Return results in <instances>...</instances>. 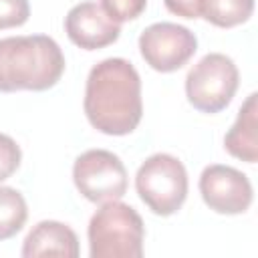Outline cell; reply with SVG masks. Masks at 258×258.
Here are the masks:
<instances>
[{
  "instance_id": "4",
  "label": "cell",
  "mask_w": 258,
  "mask_h": 258,
  "mask_svg": "<svg viewBox=\"0 0 258 258\" xmlns=\"http://www.w3.org/2000/svg\"><path fill=\"white\" fill-rule=\"evenodd\" d=\"M135 189L155 216H171L187 198V171L177 157L153 153L139 165Z\"/></svg>"
},
{
  "instance_id": "10",
  "label": "cell",
  "mask_w": 258,
  "mask_h": 258,
  "mask_svg": "<svg viewBox=\"0 0 258 258\" xmlns=\"http://www.w3.org/2000/svg\"><path fill=\"white\" fill-rule=\"evenodd\" d=\"M22 256L24 258H36V256L77 258L79 238L71 226L56 220H42L26 234L22 244Z\"/></svg>"
},
{
  "instance_id": "9",
  "label": "cell",
  "mask_w": 258,
  "mask_h": 258,
  "mask_svg": "<svg viewBox=\"0 0 258 258\" xmlns=\"http://www.w3.org/2000/svg\"><path fill=\"white\" fill-rule=\"evenodd\" d=\"M64 32L79 48L97 50L113 44L121 34V26L105 14L101 4L81 2L67 12Z\"/></svg>"
},
{
  "instance_id": "2",
  "label": "cell",
  "mask_w": 258,
  "mask_h": 258,
  "mask_svg": "<svg viewBox=\"0 0 258 258\" xmlns=\"http://www.w3.org/2000/svg\"><path fill=\"white\" fill-rule=\"evenodd\" d=\"M64 73V54L46 34L0 38V93L46 91Z\"/></svg>"
},
{
  "instance_id": "14",
  "label": "cell",
  "mask_w": 258,
  "mask_h": 258,
  "mask_svg": "<svg viewBox=\"0 0 258 258\" xmlns=\"http://www.w3.org/2000/svg\"><path fill=\"white\" fill-rule=\"evenodd\" d=\"M145 6H147V0H101V8L117 24L139 18Z\"/></svg>"
},
{
  "instance_id": "13",
  "label": "cell",
  "mask_w": 258,
  "mask_h": 258,
  "mask_svg": "<svg viewBox=\"0 0 258 258\" xmlns=\"http://www.w3.org/2000/svg\"><path fill=\"white\" fill-rule=\"evenodd\" d=\"M28 208L24 196L8 185H0V240L16 236L26 224Z\"/></svg>"
},
{
  "instance_id": "16",
  "label": "cell",
  "mask_w": 258,
  "mask_h": 258,
  "mask_svg": "<svg viewBox=\"0 0 258 258\" xmlns=\"http://www.w3.org/2000/svg\"><path fill=\"white\" fill-rule=\"evenodd\" d=\"M30 16L28 0H0V30L22 26Z\"/></svg>"
},
{
  "instance_id": "11",
  "label": "cell",
  "mask_w": 258,
  "mask_h": 258,
  "mask_svg": "<svg viewBox=\"0 0 258 258\" xmlns=\"http://www.w3.org/2000/svg\"><path fill=\"white\" fill-rule=\"evenodd\" d=\"M226 151L246 163L258 161V95L250 93L242 103L238 117L224 135Z\"/></svg>"
},
{
  "instance_id": "3",
  "label": "cell",
  "mask_w": 258,
  "mask_h": 258,
  "mask_svg": "<svg viewBox=\"0 0 258 258\" xmlns=\"http://www.w3.org/2000/svg\"><path fill=\"white\" fill-rule=\"evenodd\" d=\"M91 258H141L145 226L129 204L105 202L87 228Z\"/></svg>"
},
{
  "instance_id": "7",
  "label": "cell",
  "mask_w": 258,
  "mask_h": 258,
  "mask_svg": "<svg viewBox=\"0 0 258 258\" xmlns=\"http://www.w3.org/2000/svg\"><path fill=\"white\" fill-rule=\"evenodd\" d=\"M196 50V34L175 22H155L139 34V52L143 60L159 73H173L181 69Z\"/></svg>"
},
{
  "instance_id": "5",
  "label": "cell",
  "mask_w": 258,
  "mask_h": 258,
  "mask_svg": "<svg viewBox=\"0 0 258 258\" xmlns=\"http://www.w3.org/2000/svg\"><path fill=\"white\" fill-rule=\"evenodd\" d=\"M240 85L236 62L222 52H208L202 56L185 77V97L200 113L224 111Z\"/></svg>"
},
{
  "instance_id": "15",
  "label": "cell",
  "mask_w": 258,
  "mask_h": 258,
  "mask_svg": "<svg viewBox=\"0 0 258 258\" xmlns=\"http://www.w3.org/2000/svg\"><path fill=\"white\" fill-rule=\"evenodd\" d=\"M20 161H22V151L18 143L10 135L0 133V181L8 179L20 167Z\"/></svg>"
},
{
  "instance_id": "6",
  "label": "cell",
  "mask_w": 258,
  "mask_h": 258,
  "mask_svg": "<svg viewBox=\"0 0 258 258\" xmlns=\"http://www.w3.org/2000/svg\"><path fill=\"white\" fill-rule=\"evenodd\" d=\"M73 181L83 198L93 204L121 200L127 191V169L119 155L107 149H89L75 159Z\"/></svg>"
},
{
  "instance_id": "12",
  "label": "cell",
  "mask_w": 258,
  "mask_h": 258,
  "mask_svg": "<svg viewBox=\"0 0 258 258\" xmlns=\"http://www.w3.org/2000/svg\"><path fill=\"white\" fill-rule=\"evenodd\" d=\"M254 12V0H202V16L220 28L246 22Z\"/></svg>"
},
{
  "instance_id": "1",
  "label": "cell",
  "mask_w": 258,
  "mask_h": 258,
  "mask_svg": "<svg viewBox=\"0 0 258 258\" xmlns=\"http://www.w3.org/2000/svg\"><path fill=\"white\" fill-rule=\"evenodd\" d=\"M85 115L105 135H129L143 117L141 77L127 58H105L87 77Z\"/></svg>"
},
{
  "instance_id": "8",
  "label": "cell",
  "mask_w": 258,
  "mask_h": 258,
  "mask_svg": "<svg viewBox=\"0 0 258 258\" xmlns=\"http://www.w3.org/2000/svg\"><path fill=\"white\" fill-rule=\"evenodd\" d=\"M200 194L210 210L226 216L244 214L254 198L248 175L222 163L204 167L200 175Z\"/></svg>"
},
{
  "instance_id": "17",
  "label": "cell",
  "mask_w": 258,
  "mask_h": 258,
  "mask_svg": "<svg viewBox=\"0 0 258 258\" xmlns=\"http://www.w3.org/2000/svg\"><path fill=\"white\" fill-rule=\"evenodd\" d=\"M165 8L181 18H200L202 16V0H163Z\"/></svg>"
}]
</instances>
